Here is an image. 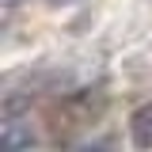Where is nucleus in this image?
<instances>
[{"mask_svg": "<svg viewBox=\"0 0 152 152\" xmlns=\"http://www.w3.org/2000/svg\"><path fill=\"white\" fill-rule=\"evenodd\" d=\"M133 145H141V148H148L152 145V103L148 107H141V110L133 114Z\"/></svg>", "mask_w": 152, "mask_h": 152, "instance_id": "nucleus-2", "label": "nucleus"}, {"mask_svg": "<svg viewBox=\"0 0 152 152\" xmlns=\"http://www.w3.org/2000/svg\"><path fill=\"white\" fill-rule=\"evenodd\" d=\"M50 4H76V0H50Z\"/></svg>", "mask_w": 152, "mask_h": 152, "instance_id": "nucleus-3", "label": "nucleus"}, {"mask_svg": "<svg viewBox=\"0 0 152 152\" xmlns=\"http://www.w3.org/2000/svg\"><path fill=\"white\" fill-rule=\"evenodd\" d=\"M34 145V133L23 129L19 122H4V129H0V148L4 152H19V148H31Z\"/></svg>", "mask_w": 152, "mask_h": 152, "instance_id": "nucleus-1", "label": "nucleus"}]
</instances>
